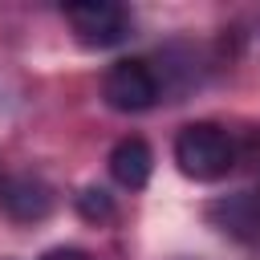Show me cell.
<instances>
[{
	"label": "cell",
	"mask_w": 260,
	"mask_h": 260,
	"mask_svg": "<svg viewBox=\"0 0 260 260\" xmlns=\"http://www.w3.org/2000/svg\"><path fill=\"white\" fill-rule=\"evenodd\" d=\"M175 162L195 183H215L236 167V138L219 122H191L175 138Z\"/></svg>",
	"instance_id": "obj_1"
},
{
	"label": "cell",
	"mask_w": 260,
	"mask_h": 260,
	"mask_svg": "<svg viewBox=\"0 0 260 260\" xmlns=\"http://www.w3.org/2000/svg\"><path fill=\"white\" fill-rule=\"evenodd\" d=\"M102 98L110 110H122V114H142L158 102V77L154 69L142 61V57H126V61H114L102 77Z\"/></svg>",
	"instance_id": "obj_2"
},
{
	"label": "cell",
	"mask_w": 260,
	"mask_h": 260,
	"mask_svg": "<svg viewBox=\"0 0 260 260\" xmlns=\"http://www.w3.org/2000/svg\"><path fill=\"white\" fill-rule=\"evenodd\" d=\"M65 20L73 24V32H77V41L85 49H110V45H118V41L130 37V12L122 4H110V0L69 4Z\"/></svg>",
	"instance_id": "obj_3"
},
{
	"label": "cell",
	"mask_w": 260,
	"mask_h": 260,
	"mask_svg": "<svg viewBox=\"0 0 260 260\" xmlns=\"http://www.w3.org/2000/svg\"><path fill=\"white\" fill-rule=\"evenodd\" d=\"M207 219H211L219 232L256 244V240H260V195H256V191L223 195V199H215V203L207 207Z\"/></svg>",
	"instance_id": "obj_4"
},
{
	"label": "cell",
	"mask_w": 260,
	"mask_h": 260,
	"mask_svg": "<svg viewBox=\"0 0 260 260\" xmlns=\"http://www.w3.org/2000/svg\"><path fill=\"white\" fill-rule=\"evenodd\" d=\"M0 207H4L12 219L32 223V219H45V215L53 211V191H49L41 179H28V175L4 179V183H0Z\"/></svg>",
	"instance_id": "obj_5"
},
{
	"label": "cell",
	"mask_w": 260,
	"mask_h": 260,
	"mask_svg": "<svg viewBox=\"0 0 260 260\" xmlns=\"http://www.w3.org/2000/svg\"><path fill=\"white\" fill-rule=\"evenodd\" d=\"M150 171H154V154L142 138H122L114 150H110V175L118 187L126 191H142L150 183Z\"/></svg>",
	"instance_id": "obj_6"
},
{
	"label": "cell",
	"mask_w": 260,
	"mask_h": 260,
	"mask_svg": "<svg viewBox=\"0 0 260 260\" xmlns=\"http://www.w3.org/2000/svg\"><path fill=\"white\" fill-rule=\"evenodd\" d=\"M77 215H81L85 223H110L118 211H114V199H110L102 187H85V191L77 195Z\"/></svg>",
	"instance_id": "obj_7"
},
{
	"label": "cell",
	"mask_w": 260,
	"mask_h": 260,
	"mask_svg": "<svg viewBox=\"0 0 260 260\" xmlns=\"http://www.w3.org/2000/svg\"><path fill=\"white\" fill-rule=\"evenodd\" d=\"M41 260H89L81 248H53V252H45Z\"/></svg>",
	"instance_id": "obj_8"
}]
</instances>
